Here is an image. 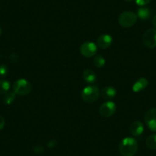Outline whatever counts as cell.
Here are the masks:
<instances>
[{"label": "cell", "instance_id": "4", "mask_svg": "<svg viewBox=\"0 0 156 156\" xmlns=\"http://www.w3.org/2000/svg\"><path fill=\"white\" fill-rule=\"evenodd\" d=\"M137 19L138 16L136 13L131 11H126L119 15L118 22L119 25L123 28H130L136 23Z\"/></svg>", "mask_w": 156, "mask_h": 156}, {"label": "cell", "instance_id": "16", "mask_svg": "<svg viewBox=\"0 0 156 156\" xmlns=\"http://www.w3.org/2000/svg\"><path fill=\"white\" fill-rule=\"evenodd\" d=\"M146 145L150 149H156V134H152L146 139Z\"/></svg>", "mask_w": 156, "mask_h": 156}, {"label": "cell", "instance_id": "1", "mask_svg": "<svg viewBox=\"0 0 156 156\" xmlns=\"http://www.w3.org/2000/svg\"><path fill=\"white\" fill-rule=\"evenodd\" d=\"M139 145L137 141L131 137L122 139L119 145V150L122 156H133L137 152Z\"/></svg>", "mask_w": 156, "mask_h": 156}, {"label": "cell", "instance_id": "18", "mask_svg": "<svg viewBox=\"0 0 156 156\" xmlns=\"http://www.w3.org/2000/svg\"><path fill=\"white\" fill-rule=\"evenodd\" d=\"M16 94L14 92L7 93L5 95V97H3L4 103L6 105L12 104L15 101V100H16Z\"/></svg>", "mask_w": 156, "mask_h": 156}, {"label": "cell", "instance_id": "11", "mask_svg": "<svg viewBox=\"0 0 156 156\" xmlns=\"http://www.w3.org/2000/svg\"><path fill=\"white\" fill-rule=\"evenodd\" d=\"M148 81L146 78L140 77L139 80H136L133 86V91L134 93H139L147 87Z\"/></svg>", "mask_w": 156, "mask_h": 156}, {"label": "cell", "instance_id": "7", "mask_svg": "<svg viewBox=\"0 0 156 156\" xmlns=\"http://www.w3.org/2000/svg\"><path fill=\"white\" fill-rule=\"evenodd\" d=\"M116 110V105L112 101L105 102L100 108V115L105 118H109L115 113Z\"/></svg>", "mask_w": 156, "mask_h": 156}, {"label": "cell", "instance_id": "21", "mask_svg": "<svg viewBox=\"0 0 156 156\" xmlns=\"http://www.w3.org/2000/svg\"><path fill=\"white\" fill-rule=\"evenodd\" d=\"M150 2H151V0H136V4L139 6H145V5H148Z\"/></svg>", "mask_w": 156, "mask_h": 156}, {"label": "cell", "instance_id": "12", "mask_svg": "<svg viewBox=\"0 0 156 156\" xmlns=\"http://www.w3.org/2000/svg\"><path fill=\"white\" fill-rule=\"evenodd\" d=\"M100 95L103 99L110 100L116 96V90L112 87H105L101 90Z\"/></svg>", "mask_w": 156, "mask_h": 156}, {"label": "cell", "instance_id": "17", "mask_svg": "<svg viewBox=\"0 0 156 156\" xmlns=\"http://www.w3.org/2000/svg\"><path fill=\"white\" fill-rule=\"evenodd\" d=\"M105 64H106V60L103 56L100 55H97V56H95L94 59V64L96 67L101 68L105 65Z\"/></svg>", "mask_w": 156, "mask_h": 156}, {"label": "cell", "instance_id": "22", "mask_svg": "<svg viewBox=\"0 0 156 156\" xmlns=\"http://www.w3.org/2000/svg\"><path fill=\"white\" fill-rule=\"evenodd\" d=\"M44 148L41 147V145H37V146H35L34 148V151L35 153H41L44 151Z\"/></svg>", "mask_w": 156, "mask_h": 156}, {"label": "cell", "instance_id": "8", "mask_svg": "<svg viewBox=\"0 0 156 156\" xmlns=\"http://www.w3.org/2000/svg\"><path fill=\"white\" fill-rule=\"evenodd\" d=\"M145 121L150 130L156 132V108H152L147 111L145 115Z\"/></svg>", "mask_w": 156, "mask_h": 156}, {"label": "cell", "instance_id": "13", "mask_svg": "<svg viewBox=\"0 0 156 156\" xmlns=\"http://www.w3.org/2000/svg\"><path fill=\"white\" fill-rule=\"evenodd\" d=\"M83 78L87 83H94L97 80V74L94 70L90 69H87L83 71Z\"/></svg>", "mask_w": 156, "mask_h": 156}, {"label": "cell", "instance_id": "6", "mask_svg": "<svg viewBox=\"0 0 156 156\" xmlns=\"http://www.w3.org/2000/svg\"><path fill=\"white\" fill-rule=\"evenodd\" d=\"M80 51L83 56L86 58H92L95 56L97 52V45L91 41L83 43L80 48Z\"/></svg>", "mask_w": 156, "mask_h": 156}, {"label": "cell", "instance_id": "20", "mask_svg": "<svg viewBox=\"0 0 156 156\" xmlns=\"http://www.w3.org/2000/svg\"><path fill=\"white\" fill-rule=\"evenodd\" d=\"M9 59H10V61H11L12 63H13V64H16V63H17L18 61H19V56H18L17 54L12 53L9 56Z\"/></svg>", "mask_w": 156, "mask_h": 156}, {"label": "cell", "instance_id": "27", "mask_svg": "<svg viewBox=\"0 0 156 156\" xmlns=\"http://www.w3.org/2000/svg\"><path fill=\"white\" fill-rule=\"evenodd\" d=\"M125 1H126V2H132L133 0H125Z\"/></svg>", "mask_w": 156, "mask_h": 156}, {"label": "cell", "instance_id": "3", "mask_svg": "<svg viewBox=\"0 0 156 156\" xmlns=\"http://www.w3.org/2000/svg\"><path fill=\"white\" fill-rule=\"evenodd\" d=\"M32 89L31 83L25 79L21 78L13 84V92L20 96H25L30 94Z\"/></svg>", "mask_w": 156, "mask_h": 156}, {"label": "cell", "instance_id": "25", "mask_svg": "<svg viewBox=\"0 0 156 156\" xmlns=\"http://www.w3.org/2000/svg\"><path fill=\"white\" fill-rule=\"evenodd\" d=\"M152 24H153V25H154V26L156 28V15L154 16V17H153Z\"/></svg>", "mask_w": 156, "mask_h": 156}, {"label": "cell", "instance_id": "5", "mask_svg": "<svg viewBox=\"0 0 156 156\" xmlns=\"http://www.w3.org/2000/svg\"><path fill=\"white\" fill-rule=\"evenodd\" d=\"M142 42L148 48H156V29L149 28L147 30L142 37Z\"/></svg>", "mask_w": 156, "mask_h": 156}, {"label": "cell", "instance_id": "14", "mask_svg": "<svg viewBox=\"0 0 156 156\" xmlns=\"http://www.w3.org/2000/svg\"><path fill=\"white\" fill-rule=\"evenodd\" d=\"M151 16V12L147 7L142 6L139 8L137 11V16L142 20H147L149 19Z\"/></svg>", "mask_w": 156, "mask_h": 156}, {"label": "cell", "instance_id": "26", "mask_svg": "<svg viewBox=\"0 0 156 156\" xmlns=\"http://www.w3.org/2000/svg\"><path fill=\"white\" fill-rule=\"evenodd\" d=\"M2 28H1V26H0V36L2 35Z\"/></svg>", "mask_w": 156, "mask_h": 156}, {"label": "cell", "instance_id": "24", "mask_svg": "<svg viewBox=\"0 0 156 156\" xmlns=\"http://www.w3.org/2000/svg\"><path fill=\"white\" fill-rule=\"evenodd\" d=\"M56 140H55V139H51V140L49 141L48 143V146L49 148H53V147H55V145H56Z\"/></svg>", "mask_w": 156, "mask_h": 156}, {"label": "cell", "instance_id": "9", "mask_svg": "<svg viewBox=\"0 0 156 156\" xmlns=\"http://www.w3.org/2000/svg\"><path fill=\"white\" fill-rule=\"evenodd\" d=\"M112 43V37H111L109 34H104L100 35V37L97 38V47L100 48L102 49H106L109 47H110Z\"/></svg>", "mask_w": 156, "mask_h": 156}, {"label": "cell", "instance_id": "19", "mask_svg": "<svg viewBox=\"0 0 156 156\" xmlns=\"http://www.w3.org/2000/svg\"><path fill=\"white\" fill-rule=\"evenodd\" d=\"M8 72L9 69L7 65H5V64H1L0 65V76L1 77H5L6 75L8 74Z\"/></svg>", "mask_w": 156, "mask_h": 156}, {"label": "cell", "instance_id": "15", "mask_svg": "<svg viewBox=\"0 0 156 156\" xmlns=\"http://www.w3.org/2000/svg\"><path fill=\"white\" fill-rule=\"evenodd\" d=\"M10 89V83L5 79L0 80V94H5Z\"/></svg>", "mask_w": 156, "mask_h": 156}, {"label": "cell", "instance_id": "23", "mask_svg": "<svg viewBox=\"0 0 156 156\" xmlns=\"http://www.w3.org/2000/svg\"><path fill=\"white\" fill-rule=\"evenodd\" d=\"M5 125V119H4V118L2 116V115H0V130H2V129L4 128Z\"/></svg>", "mask_w": 156, "mask_h": 156}, {"label": "cell", "instance_id": "2", "mask_svg": "<svg viewBox=\"0 0 156 156\" xmlns=\"http://www.w3.org/2000/svg\"><path fill=\"white\" fill-rule=\"evenodd\" d=\"M99 88L94 85H90L83 88L81 97L84 102L87 103H93L97 101L100 97Z\"/></svg>", "mask_w": 156, "mask_h": 156}, {"label": "cell", "instance_id": "10", "mask_svg": "<svg viewBox=\"0 0 156 156\" xmlns=\"http://www.w3.org/2000/svg\"><path fill=\"white\" fill-rule=\"evenodd\" d=\"M129 131L133 136H139L143 133L144 125L140 121H135L132 122L129 127Z\"/></svg>", "mask_w": 156, "mask_h": 156}]
</instances>
